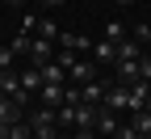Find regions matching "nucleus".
<instances>
[{"instance_id": "1", "label": "nucleus", "mask_w": 151, "mask_h": 139, "mask_svg": "<svg viewBox=\"0 0 151 139\" xmlns=\"http://www.w3.org/2000/svg\"><path fill=\"white\" fill-rule=\"evenodd\" d=\"M59 110H50V106H38L34 114H29V131H34V139H59Z\"/></svg>"}, {"instance_id": "2", "label": "nucleus", "mask_w": 151, "mask_h": 139, "mask_svg": "<svg viewBox=\"0 0 151 139\" xmlns=\"http://www.w3.org/2000/svg\"><path fill=\"white\" fill-rule=\"evenodd\" d=\"M101 106H105V110H130V89H126L122 80H118V84H109Z\"/></svg>"}, {"instance_id": "3", "label": "nucleus", "mask_w": 151, "mask_h": 139, "mask_svg": "<svg viewBox=\"0 0 151 139\" xmlns=\"http://www.w3.org/2000/svg\"><path fill=\"white\" fill-rule=\"evenodd\" d=\"M29 59H34V68L50 63V59H55V51H50V38H34V42H29Z\"/></svg>"}, {"instance_id": "4", "label": "nucleus", "mask_w": 151, "mask_h": 139, "mask_svg": "<svg viewBox=\"0 0 151 139\" xmlns=\"http://www.w3.org/2000/svg\"><path fill=\"white\" fill-rule=\"evenodd\" d=\"M105 89H109V84L92 76L88 84H80V101H92V106H101V101H105Z\"/></svg>"}, {"instance_id": "5", "label": "nucleus", "mask_w": 151, "mask_h": 139, "mask_svg": "<svg viewBox=\"0 0 151 139\" xmlns=\"http://www.w3.org/2000/svg\"><path fill=\"white\" fill-rule=\"evenodd\" d=\"M92 63H118V47H113V42H105V38H101V42H92Z\"/></svg>"}, {"instance_id": "6", "label": "nucleus", "mask_w": 151, "mask_h": 139, "mask_svg": "<svg viewBox=\"0 0 151 139\" xmlns=\"http://www.w3.org/2000/svg\"><path fill=\"white\" fill-rule=\"evenodd\" d=\"M92 76H97V63H80V59H76V63L67 68V80L71 84H88Z\"/></svg>"}, {"instance_id": "7", "label": "nucleus", "mask_w": 151, "mask_h": 139, "mask_svg": "<svg viewBox=\"0 0 151 139\" xmlns=\"http://www.w3.org/2000/svg\"><path fill=\"white\" fill-rule=\"evenodd\" d=\"M97 110L101 106H92V101H76V122L71 127H97Z\"/></svg>"}, {"instance_id": "8", "label": "nucleus", "mask_w": 151, "mask_h": 139, "mask_svg": "<svg viewBox=\"0 0 151 139\" xmlns=\"http://www.w3.org/2000/svg\"><path fill=\"white\" fill-rule=\"evenodd\" d=\"M92 131H97V135H109L113 139V131H118V118H113V110H97V127H92Z\"/></svg>"}, {"instance_id": "9", "label": "nucleus", "mask_w": 151, "mask_h": 139, "mask_svg": "<svg viewBox=\"0 0 151 139\" xmlns=\"http://www.w3.org/2000/svg\"><path fill=\"white\" fill-rule=\"evenodd\" d=\"M0 122L13 127V122H21V106L13 101V97H0Z\"/></svg>"}, {"instance_id": "10", "label": "nucleus", "mask_w": 151, "mask_h": 139, "mask_svg": "<svg viewBox=\"0 0 151 139\" xmlns=\"http://www.w3.org/2000/svg\"><path fill=\"white\" fill-rule=\"evenodd\" d=\"M38 72H42V84H63V80H67V68H59L55 59H50V63H42Z\"/></svg>"}, {"instance_id": "11", "label": "nucleus", "mask_w": 151, "mask_h": 139, "mask_svg": "<svg viewBox=\"0 0 151 139\" xmlns=\"http://www.w3.org/2000/svg\"><path fill=\"white\" fill-rule=\"evenodd\" d=\"M63 51H92V38L88 34H59Z\"/></svg>"}, {"instance_id": "12", "label": "nucleus", "mask_w": 151, "mask_h": 139, "mask_svg": "<svg viewBox=\"0 0 151 139\" xmlns=\"http://www.w3.org/2000/svg\"><path fill=\"white\" fill-rule=\"evenodd\" d=\"M113 68H118V80H122V84H130V80H139V59H118V63H113Z\"/></svg>"}, {"instance_id": "13", "label": "nucleus", "mask_w": 151, "mask_h": 139, "mask_svg": "<svg viewBox=\"0 0 151 139\" xmlns=\"http://www.w3.org/2000/svg\"><path fill=\"white\" fill-rule=\"evenodd\" d=\"M42 106L59 110V106H63V84H42Z\"/></svg>"}, {"instance_id": "14", "label": "nucleus", "mask_w": 151, "mask_h": 139, "mask_svg": "<svg viewBox=\"0 0 151 139\" xmlns=\"http://www.w3.org/2000/svg\"><path fill=\"white\" fill-rule=\"evenodd\" d=\"M130 127H134V131H139V135L147 139V135H151V110H147V106H143V110H134V118H130Z\"/></svg>"}, {"instance_id": "15", "label": "nucleus", "mask_w": 151, "mask_h": 139, "mask_svg": "<svg viewBox=\"0 0 151 139\" xmlns=\"http://www.w3.org/2000/svg\"><path fill=\"white\" fill-rule=\"evenodd\" d=\"M21 89H25V93L42 89V72H38V68H25V72H21Z\"/></svg>"}, {"instance_id": "16", "label": "nucleus", "mask_w": 151, "mask_h": 139, "mask_svg": "<svg viewBox=\"0 0 151 139\" xmlns=\"http://www.w3.org/2000/svg\"><path fill=\"white\" fill-rule=\"evenodd\" d=\"M118 59H139V38H122L118 42Z\"/></svg>"}, {"instance_id": "17", "label": "nucleus", "mask_w": 151, "mask_h": 139, "mask_svg": "<svg viewBox=\"0 0 151 139\" xmlns=\"http://www.w3.org/2000/svg\"><path fill=\"white\" fill-rule=\"evenodd\" d=\"M122 38H126V25H122V21H109V25H105V42H113V47H118Z\"/></svg>"}, {"instance_id": "18", "label": "nucleus", "mask_w": 151, "mask_h": 139, "mask_svg": "<svg viewBox=\"0 0 151 139\" xmlns=\"http://www.w3.org/2000/svg\"><path fill=\"white\" fill-rule=\"evenodd\" d=\"M29 42H34L29 30H21V34H17V42H13V55H29Z\"/></svg>"}, {"instance_id": "19", "label": "nucleus", "mask_w": 151, "mask_h": 139, "mask_svg": "<svg viewBox=\"0 0 151 139\" xmlns=\"http://www.w3.org/2000/svg\"><path fill=\"white\" fill-rule=\"evenodd\" d=\"M9 139H34L29 122H13V127H9Z\"/></svg>"}, {"instance_id": "20", "label": "nucleus", "mask_w": 151, "mask_h": 139, "mask_svg": "<svg viewBox=\"0 0 151 139\" xmlns=\"http://www.w3.org/2000/svg\"><path fill=\"white\" fill-rule=\"evenodd\" d=\"M38 34H42V38H59V25L46 17V21H38Z\"/></svg>"}, {"instance_id": "21", "label": "nucleus", "mask_w": 151, "mask_h": 139, "mask_svg": "<svg viewBox=\"0 0 151 139\" xmlns=\"http://www.w3.org/2000/svg\"><path fill=\"white\" fill-rule=\"evenodd\" d=\"M113 139H143V135H139V131H134V127H130V122H126V127H122V122H118V131H113Z\"/></svg>"}, {"instance_id": "22", "label": "nucleus", "mask_w": 151, "mask_h": 139, "mask_svg": "<svg viewBox=\"0 0 151 139\" xmlns=\"http://www.w3.org/2000/svg\"><path fill=\"white\" fill-rule=\"evenodd\" d=\"M55 63H59V68H71V63H76V51H59V55H55Z\"/></svg>"}, {"instance_id": "23", "label": "nucleus", "mask_w": 151, "mask_h": 139, "mask_svg": "<svg viewBox=\"0 0 151 139\" xmlns=\"http://www.w3.org/2000/svg\"><path fill=\"white\" fill-rule=\"evenodd\" d=\"M139 76H143V80H151V55H139Z\"/></svg>"}, {"instance_id": "24", "label": "nucleus", "mask_w": 151, "mask_h": 139, "mask_svg": "<svg viewBox=\"0 0 151 139\" xmlns=\"http://www.w3.org/2000/svg\"><path fill=\"white\" fill-rule=\"evenodd\" d=\"M4 68H13V51H9V47H0V72H4Z\"/></svg>"}, {"instance_id": "25", "label": "nucleus", "mask_w": 151, "mask_h": 139, "mask_svg": "<svg viewBox=\"0 0 151 139\" xmlns=\"http://www.w3.org/2000/svg\"><path fill=\"white\" fill-rule=\"evenodd\" d=\"M134 38L139 42H151V25H134Z\"/></svg>"}, {"instance_id": "26", "label": "nucleus", "mask_w": 151, "mask_h": 139, "mask_svg": "<svg viewBox=\"0 0 151 139\" xmlns=\"http://www.w3.org/2000/svg\"><path fill=\"white\" fill-rule=\"evenodd\" d=\"M71 139H97V131H92V127H80V131H76Z\"/></svg>"}, {"instance_id": "27", "label": "nucleus", "mask_w": 151, "mask_h": 139, "mask_svg": "<svg viewBox=\"0 0 151 139\" xmlns=\"http://www.w3.org/2000/svg\"><path fill=\"white\" fill-rule=\"evenodd\" d=\"M42 4H50V9H59V4H67V0H42Z\"/></svg>"}, {"instance_id": "28", "label": "nucleus", "mask_w": 151, "mask_h": 139, "mask_svg": "<svg viewBox=\"0 0 151 139\" xmlns=\"http://www.w3.org/2000/svg\"><path fill=\"white\" fill-rule=\"evenodd\" d=\"M4 4H9V9H21V4H25V0H4Z\"/></svg>"}, {"instance_id": "29", "label": "nucleus", "mask_w": 151, "mask_h": 139, "mask_svg": "<svg viewBox=\"0 0 151 139\" xmlns=\"http://www.w3.org/2000/svg\"><path fill=\"white\" fill-rule=\"evenodd\" d=\"M0 139H9V127H4V122H0Z\"/></svg>"}, {"instance_id": "30", "label": "nucleus", "mask_w": 151, "mask_h": 139, "mask_svg": "<svg viewBox=\"0 0 151 139\" xmlns=\"http://www.w3.org/2000/svg\"><path fill=\"white\" fill-rule=\"evenodd\" d=\"M113 4H134V0H113Z\"/></svg>"}, {"instance_id": "31", "label": "nucleus", "mask_w": 151, "mask_h": 139, "mask_svg": "<svg viewBox=\"0 0 151 139\" xmlns=\"http://www.w3.org/2000/svg\"><path fill=\"white\" fill-rule=\"evenodd\" d=\"M147 110H151V93H147Z\"/></svg>"}]
</instances>
